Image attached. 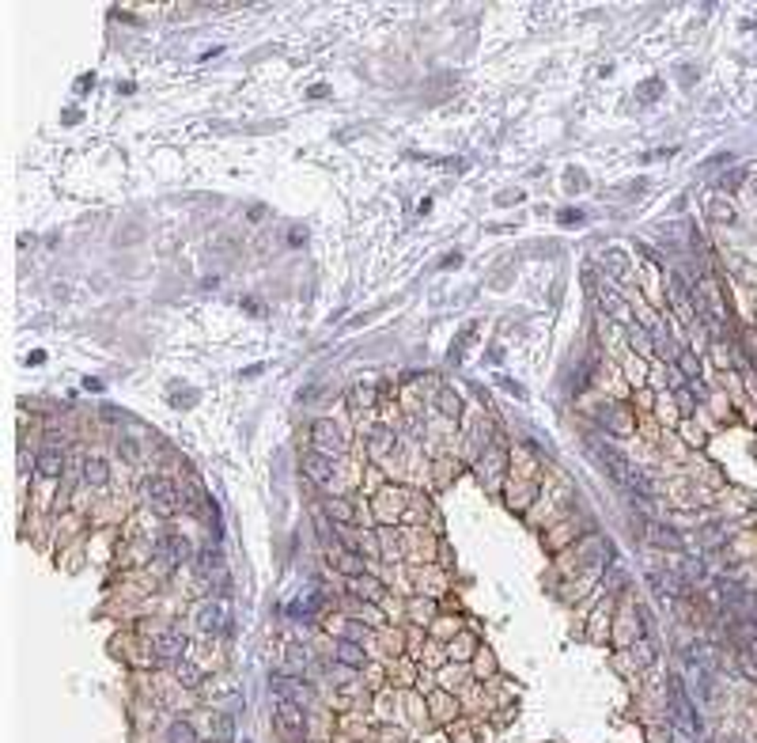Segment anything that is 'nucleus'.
Here are the masks:
<instances>
[{"label":"nucleus","instance_id":"8","mask_svg":"<svg viewBox=\"0 0 757 743\" xmlns=\"http://www.w3.org/2000/svg\"><path fill=\"white\" fill-rule=\"evenodd\" d=\"M303 475L314 482V486H326L330 482V475H333V463L326 459L322 451H307L303 455Z\"/></svg>","mask_w":757,"mask_h":743},{"label":"nucleus","instance_id":"16","mask_svg":"<svg viewBox=\"0 0 757 743\" xmlns=\"http://www.w3.org/2000/svg\"><path fill=\"white\" fill-rule=\"evenodd\" d=\"M341 573H349V577H363V561H360V554H341Z\"/></svg>","mask_w":757,"mask_h":743},{"label":"nucleus","instance_id":"4","mask_svg":"<svg viewBox=\"0 0 757 743\" xmlns=\"http://www.w3.org/2000/svg\"><path fill=\"white\" fill-rule=\"evenodd\" d=\"M197 577H201V580H212V577H216V588L228 592V573H223V554H220V550L204 546V550L197 554Z\"/></svg>","mask_w":757,"mask_h":743},{"label":"nucleus","instance_id":"10","mask_svg":"<svg viewBox=\"0 0 757 743\" xmlns=\"http://www.w3.org/2000/svg\"><path fill=\"white\" fill-rule=\"evenodd\" d=\"M311 436L319 440V448L341 451V432H338V425H333V421H314L311 425Z\"/></svg>","mask_w":757,"mask_h":743},{"label":"nucleus","instance_id":"1","mask_svg":"<svg viewBox=\"0 0 757 743\" xmlns=\"http://www.w3.org/2000/svg\"><path fill=\"white\" fill-rule=\"evenodd\" d=\"M140 493H144L148 505H152L155 512H163V516H171L174 508H179V489H174V482H167L163 475L144 478L140 482Z\"/></svg>","mask_w":757,"mask_h":743},{"label":"nucleus","instance_id":"20","mask_svg":"<svg viewBox=\"0 0 757 743\" xmlns=\"http://www.w3.org/2000/svg\"><path fill=\"white\" fill-rule=\"evenodd\" d=\"M220 743H231V717L228 713L220 717Z\"/></svg>","mask_w":757,"mask_h":743},{"label":"nucleus","instance_id":"3","mask_svg":"<svg viewBox=\"0 0 757 743\" xmlns=\"http://www.w3.org/2000/svg\"><path fill=\"white\" fill-rule=\"evenodd\" d=\"M591 455L598 463H602L606 470H610V478H618L621 486H629V489H637V475H632V467H629V459L618 451V448H610V444H598V440H591Z\"/></svg>","mask_w":757,"mask_h":743},{"label":"nucleus","instance_id":"14","mask_svg":"<svg viewBox=\"0 0 757 743\" xmlns=\"http://www.w3.org/2000/svg\"><path fill=\"white\" fill-rule=\"evenodd\" d=\"M83 478H88L91 486H102V482H106V463H102V459H88V463H83Z\"/></svg>","mask_w":757,"mask_h":743},{"label":"nucleus","instance_id":"19","mask_svg":"<svg viewBox=\"0 0 757 743\" xmlns=\"http://www.w3.org/2000/svg\"><path fill=\"white\" fill-rule=\"evenodd\" d=\"M326 512H330L333 519H352V505H345V500H330Z\"/></svg>","mask_w":757,"mask_h":743},{"label":"nucleus","instance_id":"12","mask_svg":"<svg viewBox=\"0 0 757 743\" xmlns=\"http://www.w3.org/2000/svg\"><path fill=\"white\" fill-rule=\"evenodd\" d=\"M338 660L349 664V667H363V648L356 645V641H341V645H338Z\"/></svg>","mask_w":757,"mask_h":743},{"label":"nucleus","instance_id":"6","mask_svg":"<svg viewBox=\"0 0 757 743\" xmlns=\"http://www.w3.org/2000/svg\"><path fill=\"white\" fill-rule=\"evenodd\" d=\"M155 656H160V660H186L182 629H163V634L155 637Z\"/></svg>","mask_w":757,"mask_h":743},{"label":"nucleus","instance_id":"17","mask_svg":"<svg viewBox=\"0 0 757 743\" xmlns=\"http://www.w3.org/2000/svg\"><path fill=\"white\" fill-rule=\"evenodd\" d=\"M179 679H182L186 686H197V683H201V672H197L190 660H179Z\"/></svg>","mask_w":757,"mask_h":743},{"label":"nucleus","instance_id":"18","mask_svg":"<svg viewBox=\"0 0 757 743\" xmlns=\"http://www.w3.org/2000/svg\"><path fill=\"white\" fill-rule=\"evenodd\" d=\"M288 667H292V672H303V667H307V653L299 645L288 648Z\"/></svg>","mask_w":757,"mask_h":743},{"label":"nucleus","instance_id":"7","mask_svg":"<svg viewBox=\"0 0 757 743\" xmlns=\"http://www.w3.org/2000/svg\"><path fill=\"white\" fill-rule=\"evenodd\" d=\"M155 554H160V561H167V565H182L186 554H190V543H186L182 535H163Z\"/></svg>","mask_w":757,"mask_h":743},{"label":"nucleus","instance_id":"2","mask_svg":"<svg viewBox=\"0 0 757 743\" xmlns=\"http://www.w3.org/2000/svg\"><path fill=\"white\" fill-rule=\"evenodd\" d=\"M277 732L284 743H303L307 739V721H303V705L296 702H277Z\"/></svg>","mask_w":757,"mask_h":743},{"label":"nucleus","instance_id":"13","mask_svg":"<svg viewBox=\"0 0 757 743\" xmlns=\"http://www.w3.org/2000/svg\"><path fill=\"white\" fill-rule=\"evenodd\" d=\"M167 739L171 743H197V736H193V728L186 721H174L171 728H167Z\"/></svg>","mask_w":757,"mask_h":743},{"label":"nucleus","instance_id":"11","mask_svg":"<svg viewBox=\"0 0 757 743\" xmlns=\"http://www.w3.org/2000/svg\"><path fill=\"white\" fill-rule=\"evenodd\" d=\"M34 467H39L42 478H57L61 470H64V455L57 448H50V451H42L39 459H34Z\"/></svg>","mask_w":757,"mask_h":743},{"label":"nucleus","instance_id":"5","mask_svg":"<svg viewBox=\"0 0 757 743\" xmlns=\"http://www.w3.org/2000/svg\"><path fill=\"white\" fill-rule=\"evenodd\" d=\"M197 626L204 629V634H220V629H228V607H223L220 599H209L197 607Z\"/></svg>","mask_w":757,"mask_h":743},{"label":"nucleus","instance_id":"15","mask_svg":"<svg viewBox=\"0 0 757 743\" xmlns=\"http://www.w3.org/2000/svg\"><path fill=\"white\" fill-rule=\"evenodd\" d=\"M356 596L379 599V596H382V584H379V580H371V577H356Z\"/></svg>","mask_w":757,"mask_h":743},{"label":"nucleus","instance_id":"9","mask_svg":"<svg viewBox=\"0 0 757 743\" xmlns=\"http://www.w3.org/2000/svg\"><path fill=\"white\" fill-rule=\"evenodd\" d=\"M269 683H273V690H277L284 702H296V705L307 702V686L299 683V679H292V675H273Z\"/></svg>","mask_w":757,"mask_h":743}]
</instances>
